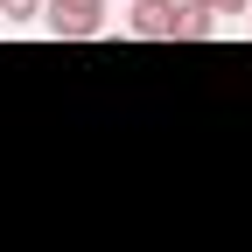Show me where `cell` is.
Segmentation results:
<instances>
[{
	"label": "cell",
	"instance_id": "obj_1",
	"mask_svg": "<svg viewBox=\"0 0 252 252\" xmlns=\"http://www.w3.org/2000/svg\"><path fill=\"white\" fill-rule=\"evenodd\" d=\"M105 7L112 0H42V28L56 42H91L105 28Z\"/></svg>",
	"mask_w": 252,
	"mask_h": 252
},
{
	"label": "cell",
	"instance_id": "obj_2",
	"mask_svg": "<svg viewBox=\"0 0 252 252\" xmlns=\"http://www.w3.org/2000/svg\"><path fill=\"white\" fill-rule=\"evenodd\" d=\"M175 14L182 0H126V28L140 42H175Z\"/></svg>",
	"mask_w": 252,
	"mask_h": 252
},
{
	"label": "cell",
	"instance_id": "obj_3",
	"mask_svg": "<svg viewBox=\"0 0 252 252\" xmlns=\"http://www.w3.org/2000/svg\"><path fill=\"white\" fill-rule=\"evenodd\" d=\"M217 35V14L196 7V0H182V14H175V42H210Z\"/></svg>",
	"mask_w": 252,
	"mask_h": 252
},
{
	"label": "cell",
	"instance_id": "obj_4",
	"mask_svg": "<svg viewBox=\"0 0 252 252\" xmlns=\"http://www.w3.org/2000/svg\"><path fill=\"white\" fill-rule=\"evenodd\" d=\"M0 14H7V28H21V21H42V0H0Z\"/></svg>",
	"mask_w": 252,
	"mask_h": 252
},
{
	"label": "cell",
	"instance_id": "obj_5",
	"mask_svg": "<svg viewBox=\"0 0 252 252\" xmlns=\"http://www.w3.org/2000/svg\"><path fill=\"white\" fill-rule=\"evenodd\" d=\"M252 0H210V14H245Z\"/></svg>",
	"mask_w": 252,
	"mask_h": 252
},
{
	"label": "cell",
	"instance_id": "obj_6",
	"mask_svg": "<svg viewBox=\"0 0 252 252\" xmlns=\"http://www.w3.org/2000/svg\"><path fill=\"white\" fill-rule=\"evenodd\" d=\"M196 7H210V0H196Z\"/></svg>",
	"mask_w": 252,
	"mask_h": 252
},
{
	"label": "cell",
	"instance_id": "obj_7",
	"mask_svg": "<svg viewBox=\"0 0 252 252\" xmlns=\"http://www.w3.org/2000/svg\"><path fill=\"white\" fill-rule=\"evenodd\" d=\"M245 21H252V7H245Z\"/></svg>",
	"mask_w": 252,
	"mask_h": 252
}]
</instances>
